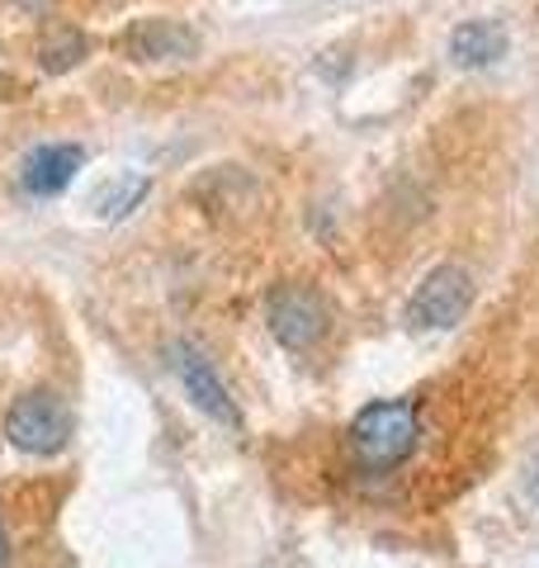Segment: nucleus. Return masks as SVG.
<instances>
[{
	"label": "nucleus",
	"instance_id": "f257e3e1",
	"mask_svg": "<svg viewBox=\"0 0 539 568\" xmlns=\"http://www.w3.org/2000/svg\"><path fill=\"white\" fill-rule=\"evenodd\" d=\"M417 440H421V413H417V403H407V398H384V403L359 407V417L346 432L355 465H365V469L407 465Z\"/></svg>",
	"mask_w": 539,
	"mask_h": 568
},
{
	"label": "nucleus",
	"instance_id": "f03ea898",
	"mask_svg": "<svg viewBox=\"0 0 539 568\" xmlns=\"http://www.w3.org/2000/svg\"><path fill=\"white\" fill-rule=\"evenodd\" d=\"M265 323L284 351H313L332 327V308L308 284H279L265 298Z\"/></svg>",
	"mask_w": 539,
	"mask_h": 568
},
{
	"label": "nucleus",
	"instance_id": "7ed1b4c3",
	"mask_svg": "<svg viewBox=\"0 0 539 568\" xmlns=\"http://www.w3.org/2000/svg\"><path fill=\"white\" fill-rule=\"evenodd\" d=\"M474 304V280L469 271H459V265H436V271H426L421 284L411 290L407 298V323L421 327V332H449L464 323V313Z\"/></svg>",
	"mask_w": 539,
	"mask_h": 568
},
{
	"label": "nucleus",
	"instance_id": "20e7f679",
	"mask_svg": "<svg viewBox=\"0 0 539 568\" xmlns=\"http://www.w3.org/2000/svg\"><path fill=\"white\" fill-rule=\"evenodd\" d=\"M71 436V413L58 394H24L6 413V440L24 455H58Z\"/></svg>",
	"mask_w": 539,
	"mask_h": 568
},
{
	"label": "nucleus",
	"instance_id": "39448f33",
	"mask_svg": "<svg viewBox=\"0 0 539 568\" xmlns=\"http://www.w3.org/2000/svg\"><path fill=\"white\" fill-rule=\"evenodd\" d=\"M171 369L180 375V384H185V394L194 398V407H200V413H209L213 422H223V426H242L237 398L227 394V384L213 375V365H209L194 346L175 342V346H171Z\"/></svg>",
	"mask_w": 539,
	"mask_h": 568
},
{
	"label": "nucleus",
	"instance_id": "423d86ee",
	"mask_svg": "<svg viewBox=\"0 0 539 568\" xmlns=\"http://www.w3.org/2000/svg\"><path fill=\"white\" fill-rule=\"evenodd\" d=\"M123 48H129L138 62H171V58H194L200 39L180 20H142L123 33Z\"/></svg>",
	"mask_w": 539,
	"mask_h": 568
},
{
	"label": "nucleus",
	"instance_id": "0eeeda50",
	"mask_svg": "<svg viewBox=\"0 0 539 568\" xmlns=\"http://www.w3.org/2000/svg\"><path fill=\"white\" fill-rule=\"evenodd\" d=\"M81 148H71V142H48V148L29 152V162L20 171V185L29 194H39V200H52V194H62L71 181H77L81 171Z\"/></svg>",
	"mask_w": 539,
	"mask_h": 568
},
{
	"label": "nucleus",
	"instance_id": "6e6552de",
	"mask_svg": "<svg viewBox=\"0 0 539 568\" xmlns=\"http://www.w3.org/2000/svg\"><path fill=\"white\" fill-rule=\"evenodd\" d=\"M507 29H501L497 20H464L455 33H449V58H455V67H492L507 58Z\"/></svg>",
	"mask_w": 539,
	"mask_h": 568
},
{
	"label": "nucleus",
	"instance_id": "1a4fd4ad",
	"mask_svg": "<svg viewBox=\"0 0 539 568\" xmlns=\"http://www.w3.org/2000/svg\"><path fill=\"white\" fill-rule=\"evenodd\" d=\"M142 194H148V175H119V181L104 185L90 204H95L100 219H123L129 209L142 204Z\"/></svg>",
	"mask_w": 539,
	"mask_h": 568
},
{
	"label": "nucleus",
	"instance_id": "9d476101",
	"mask_svg": "<svg viewBox=\"0 0 539 568\" xmlns=\"http://www.w3.org/2000/svg\"><path fill=\"white\" fill-rule=\"evenodd\" d=\"M39 58H43L48 71H67V67H77V62L85 58V39H81V33H71V29H58V33H52V39L39 48Z\"/></svg>",
	"mask_w": 539,
	"mask_h": 568
},
{
	"label": "nucleus",
	"instance_id": "9b49d317",
	"mask_svg": "<svg viewBox=\"0 0 539 568\" xmlns=\"http://www.w3.org/2000/svg\"><path fill=\"white\" fill-rule=\"evenodd\" d=\"M526 493H530V503L539 507V459H530V465H526Z\"/></svg>",
	"mask_w": 539,
	"mask_h": 568
},
{
	"label": "nucleus",
	"instance_id": "f8f14e48",
	"mask_svg": "<svg viewBox=\"0 0 539 568\" xmlns=\"http://www.w3.org/2000/svg\"><path fill=\"white\" fill-rule=\"evenodd\" d=\"M10 564V540H6V526H0V568Z\"/></svg>",
	"mask_w": 539,
	"mask_h": 568
}]
</instances>
